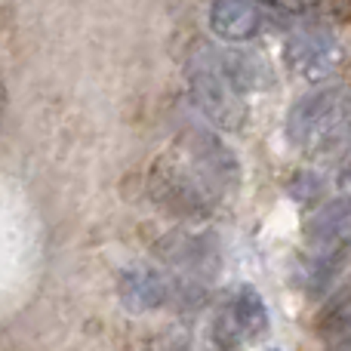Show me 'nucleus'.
<instances>
[{"mask_svg":"<svg viewBox=\"0 0 351 351\" xmlns=\"http://www.w3.org/2000/svg\"><path fill=\"white\" fill-rule=\"evenodd\" d=\"M287 139L311 160H339L351 148V90L321 86L287 114Z\"/></svg>","mask_w":351,"mask_h":351,"instance_id":"nucleus-1","label":"nucleus"},{"mask_svg":"<svg viewBox=\"0 0 351 351\" xmlns=\"http://www.w3.org/2000/svg\"><path fill=\"white\" fill-rule=\"evenodd\" d=\"M117 296L133 315L148 311H197L206 305V284L173 274L167 268H127L117 280Z\"/></svg>","mask_w":351,"mask_h":351,"instance_id":"nucleus-2","label":"nucleus"},{"mask_svg":"<svg viewBox=\"0 0 351 351\" xmlns=\"http://www.w3.org/2000/svg\"><path fill=\"white\" fill-rule=\"evenodd\" d=\"M188 93L191 102L197 105V111L213 123L216 130H243L250 111H247V96L234 90L228 84V77L222 74L216 62V47L210 43H197V49H191L188 56Z\"/></svg>","mask_w":351,"mask_h":351,"instance_id":"nucleus-3","label":"nucleus"},{"mask_svg":"<svg viewBox=\"0 0 351 351\" xmlns=\"http://www.w3.org/2000/svg\"><path fill=\"white\" fill-rule=\"evenodd\" d=\"M148 194L164 213L179 222H204L216 213L219 194L200 179L179 154H164L148 170Z\"/></svg>","mask_w":351,"mask_h":351,"instance_id":"nucleus-4","label":"nucleus"},{"mask_svg":"<svg viewBox=\"0 0 351 351\" xmlns=\"http://www.w3.org/2000/svg\"><path fill=\"white\" fill-rule=\"evenodd\" d=\"M176 154L191 167L219 197L231 194L241 185V160L228 148V142L206 127H185L176 139Z\"/></svg>","mask_w":351,"mask_h":351,"instance_id":"nucleus-5","label":"nucleus"},{"mask_svg":"<svg viewBox=\"0 0 351 351\" xmlns=\"http://www.w3.org/2000/svg\"><path fill=\"white\" fill-rule=\"evenodd\" d=\"M154 256L173 274L200 280V284L213 280L222 268V250H219V241L210 231L173 228L154 241Z\"/></svg>","mask_w":351,"mask_h":351,"instance_id":"nucleus-6","label":"nucleus"},{"mask_svg":"<svg viewBox=\"0 0 351 351\" xmlns=\"http://www.w3.org/2000/svg\"><path fill=\"white\" fill-rule=\"evenodd\" d=\"M268 333V308L259 290L250 284L237 287L228 296V302L213 317V346L219 351H237L243 346H253Z\"/></svg>","mask_w":351,"mask_h":351,"instance_id":"nucleus-7","label":"nucleus"},{"mask_svg":"<svg viewBox=\"0 0 351 351\" xmlns=\"http://www.w3.org/2000/svg\"><path fill=\"white\" fill-rule=\"evenodd\" d=\"M342 59H346V49H342L339 37L327 28H302L287 37L284 43L287 71L308 84L327 80L342 65Z\"/></svg>","mask_w":351,"mask_h":351,"instance_id":"nucleus-8","label":"nucleus"},{"mask_svg":"<svg viewBox=\"0 0 351 351\" xmlns=\"http://www.w3.org/2000/svg\"><path fill=\"white\" fill-rule=\"evenodd\" d=\"M305 243L311 256H348L351 253V197H333L321 204L305 222Z\"/></svg>","mask_w":351,"mask_h":351,"instance_id":"nucleus-9","label":"nucleus"},{"mask_svg":"<svg viewBox=\"0 0 351 351\" xmlns=\"http://www.w3.org/2000/svg\"><path fill=\"white\" fill-rule=\"evenodd\" d=\"M271 10L247 0H216L206 12L210 31L225 43H250L268 28Z\"/></svg>","mask_w":351,"mask_h":351,"instance_id":"nucleus-10","label":"nucleus"},{"mask_svg":"<svg viewBox=\"0 0 351 351\" xmlns=\"http://www.w3.org/2000/svg\"><path fill=\"white\" fill-rule=\"evenodd\" d=\"M216 62L222 68V74L228 77V84L234 86L241 96H250L256 90H265L271 84V71L268 62L259 59L250 49H219L216 47Z\"/></svg>","mask_w":351,"mask_h":351,"instance_id":"nucleus-11","label":"nucleus"},{"mask_svg":"<svg viewBox=\"0 0 351 351\" xmlns=\"http://www.w3.org/2000/svg\"><path fill=\"white\" fill-rule=\"evenodd\" d=\"M315 330L327 346H339L342 339L351 336V284L342 287L321 308V315H317V321H315Z\"/></svg>","mask_w":351,"mask_h":351,"instance_id":"nucleus-12","label":"nucleus"},{"mask_svg":"<svg viewBox=\"0 0 351 351\" xmlns=\"http://www.w3.org/2000/svg\"><path fill=\"white\" fill-rule=\"evenodd\" d=\"M290 194L299 200V204H315V200L324 194V179L311 170L296 173V179L290 182Z\"/></svg>","mask_w":351,"mask_h":351,"instance_id":"nucleus-13","label":"nucleus"},{"mask_svg":"<svg viewBox=\"0 0 351 351\" xmlns=\"http://www.w3.org/2000/svg\"><path fill=\"white\" fill-rule=\"evenodd\" d=\"M333 188H336V197H351V148L336 160Z\"/></svg>","mask_w":351,"mask_h":351,"instance_id":"nucleus-14","label":"nucleus"},{"mask_svg":"<svg viewBox=\"0 0 351 351\" xmlns=\"http://www.w3.org/2000/svg\"><path fill=\"white\" fill-rule=\"evenodd\" d=\"M330 351H351V336L348 339H342L339 346H330Z\"/></svg>","mask_w":351,"mask_h":351,"instance_id":"nucleus-15","label":"nucleus"}]
</instances>
